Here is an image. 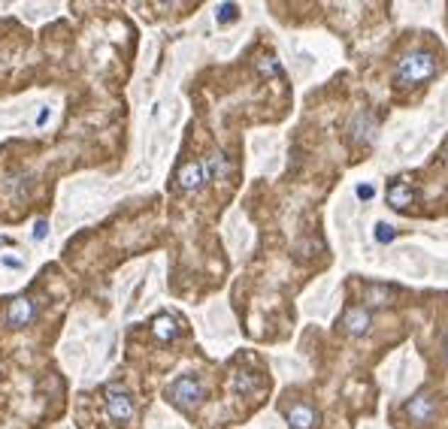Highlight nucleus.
Instances as JSON below:
<instances>
[{"label":"nucleus","instance_id":"obj_16","mask_svg":"<svg viewBox=\"0 0 448 429\" xmlns=\"http://www.w3.org/2000/svg\"><path fill=\"white\" fill-rule=\"evenodd\" d=\"M233 390H237V393H252L254 390V375H249V372H240V375L233 378Z\"/></svg>","mask_w":448,"mask_h":429},{"label":"nucleus","instance_id":"obj_6","mask_svg":"<svg viewBox=\"0 0 448 429\" xmlns=\"http://www.w3.org/2000/svg\"><path fill=\"white\" fill-rule=\"evenodd\" d=\"M176 182H179V188L182 190H200L203 188V182H206V173H203V161H188V164H182L179 166V173H176Z\"/></svg>","mask_w":448,"mask_h":429},{"label":"nucleus","instance_id":"obj_17","mask_svg":"<svg viewBox=\"0 0 448 429\" xmlns=\"http://www.w3.org/2000/svg\"><path fill=\"white\" fill-rule=\"evenodd\" d=\"M354 194H357V200H361V202H366V200H373V197H376V188L364 182V185H357Z\"/></svg>","mask_w":448,"mask_h":429},{"label":"nucleus","instance_id":"obj_4","mask_svg":"<svg viewBox=\"0 0 448 429\" xmlns=\"http://www.w3.org/2000/svg\"><path fill=\"white\" fill-rule=\"evenodd\" d=\"M376 130H379V121H376V115L369 109H357L354 112V118H352V124H349V133H352V142H357V145H369L376 139Z\"/></svg>","mask_w":448,"mask_h":429},{"label":"nucleus","instance_id":"obj_14","mask_svg":"<svg viewBox=\"0 0 448 429\" xmlns=\"http://www.w3.org/2000/svg\"><path fill=\"white\" fill-rule=\"evenodd\" d=\"M257 73L261 76H282V64H279L273 55H264V58L257 61Z\"/></svg>","mask_w":448,"mask_h":429},{"label":"nucleus","instance_id":"obj_7","mask_svg":"<svg viewBox=\"0 0 448 429\" xmlns=\"http://www.w3.org/2000/svg\"><path fill=\"white\" fill-rule=\"evenodd\" d=\"M406 414L415 423H430L436 417V399L430 396V393H415V396L406 402Z\"/></svg>","mask_w":448,"mask_h":429},{"label":"nucleus","instance_id":"obj_5","mask_svg":"<svg viewBox=\"0 0 448 429\" xmlns=\"http://www.w3.org/2000/svg\"><path fill=\"white\" fill-rule=\"evenodd\" d=\"M33 318H37V302H33L30 297H16L13 302H9V309H6V324L9 326H28Z\"/></svg>","mask_w":448,"mask_h":429},{"label":"nucleus","instance_id":"obj_12","mask_svg":"<svg viewBox=\"0 0 448 429\" xmlns=\"http://www.w3.org/2000/svg\"><path fill=\"white\" fill-rule=\"evenodd\" d=\"M366 299H369V306H391V302H394V290L391 287H369L366 290Z\"/></svg>","mask_w":448,"mask_h":429},{"label":"nucleus","instance_id":"obj_15","mask_svg":"<svg viewBox=\"0 0 448 429\" xmlns=\"http://www.w3.org/2000/svg\"><path fill=\"white\" fill-rule=\"evenodd\" d=\"M237 16H240L237 4H218L215 6V21H218V25H228V21H233Z\"/></svg>","mask_w":448,"mask_h":429},{"label":"nucleus","instance_id":"obj_3","mask_svg":"<svg viewBox=\"0 0 448 429\" xmlns=\"http://www.w3.org/2000/svg\"><path fill=\"white\" fill-rule=\"evenodd\" d=\"M103 405H106V414H109L116 423H128L130 417H133V399H130V393L121 390V387H116V384H112V387H106Z\"/></svg>","mask_w":448,"mask_h":429},{"label":"nucleus","instance_id":"obj_19","mask_svg":"<svg viewBox=\"0 0 448 429\" xmlns=\"http://www.w3.org/2000/svg\"><path fill=\"white\" fill-rule=\"evenodd\" d=\"M445 357H448V338H445Z\"/></svg>","mask_w":448,"mask_h":429},{"label":"nucleus","instance_id":"obj_10","mask_svg":"<svg viewBox=\"0 0 448 429\" xmlns=\"http://www.w3.org/2000/svg\"><path fill=\"white\" fill-rule=\"evenodd\" d=\"M152 336L158 338V342H173V338H179V321L173 314H158V318L152 321Z\"/></svg>","mask_w":448,"mask_h":429},{"label":"nucleus","instance_id":"obj_9","mask_svg":"<svg viewBox=\"0 0 448 429\" xmlns=\"http://www.w3.org/2000/svg\"><path fill=\"white\" fill-rule=\"evenodd\" d=\"M369 326H373V314H369V309H349L342 314V330L349 336H364Z\"/></svg>","mask_w":448,"mask_h":429},{"label":"nucleus","instance_id":"obj_11","mask_svg":"<svg viewBox=\"0 0 448 429\" xmlns=\"http://www.w3.org/2000/svg\"><path fill=\"white\" fill-rule=\"evenodd\" d=\"M388 206H394V209H409L412 202H415V190H412L406 182H391L388 188Z\"/></svg>","mask_w":448,"mask_h":429},{"label":"nucleus","instance_id":"obj_18","mask_svg":"<svg viewBox=\"0 0 448 429\" xmlns=\"http://www.w3.org/2000/svg\"><path fill=\"white\" fill-rule=\"evenodd\" d=\"M46 230H49V224L37 221V224H33V239H46Z\"/></svg>","mask_w":448,"mask_h":429},{"label":"nucleus","instance_id":"obj_13","mask_svg":"<svg viewBox=\"0 0 448 429\" xmlns=\"http://www.w3.org/2000/svg\"><path fill=\"white\" fill-rule=\"evenodd\" d=\"M376 242L379 245H391L397 239V230H394V224H388V221H376Z\"/></svg>","mask_w":448,"mask_h":429},{"label":"nucleus","instance_id":"obj_1","mask_svg":"<svg viewBox=\"0 0 448 429\" xmlns=\"http://www.w3.org/2000/svg\"><path fill=\"white\" fill-rule=\"evenodd\" d=\"M433 76H436V58L430 52H409L397 64V82H403V85H418Z\"/></svg>","mask_w":448,"mask_h":429},{"label":"nucleus","instance_id":"obj_8","mask_svg":"<svg viewBox=\"0 0 448 429\" xmlns=\"http://www.w3.org/2000/svg\"><path fill=\"white\" fill-rule=\"evenodd\" d=\"M285 417H288L291 429H318V411L312 408V405H306V402L291 405Z\"/></svg>","mask_w":448,"mask_h":429},{"label":"nucleus","instance_id":"obj_2","mask_svg":"<svg viewBox=\"0 0 448 429\" xmlns=\"http://www.w3.org/2000/svg\"><path fill=\"white\" fill-rule=\"evenodd\" d=\"M167 399L176 402L179 408H194V405L203 399V384H200L197 375H182L167 387Z\"/></svg>","mask_w":448,"mask_h":429}]
</instances>
